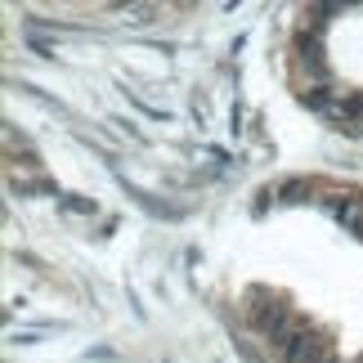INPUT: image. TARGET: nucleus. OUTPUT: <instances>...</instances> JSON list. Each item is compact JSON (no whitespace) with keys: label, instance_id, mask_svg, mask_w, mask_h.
Masks as SVG:
<instances>
[{"label":"nucleus","instance_id":"nucleus-1","mask_svg":"<svg viewBox=\"0 0 363 363\" xmlns=\"http://www.w3.org/2000/svg\"><path fill=\"white\" fill-rule=\"evenodd\" d=\"M247 318H251V328H256L264 341H274V345L301 323V318L287 310V301H278V296H269V291H260V287L247 291Z\"/></svg>","mask_w":363,"mask_h":363},{"label":"nucleus","instance_id":"nucleus-2","mask_svg":"<svg viewBox=\"0 0 363 363\" xmlns=\"http://www.w3.org/2000/svg\"><path fill=\"white\" fill-rule=\"evenodd\" d=\"M274 350L283 354V363H332V345L323 341V332L310 328V323H296Z\"/></svg>","mask_w":363,"mask_h":363},{"label":"nucleus","instance_id":"nucleus-3","mask_svg":"<svg viewBox=\"0 0 363 363\" xmlns=\"http://www.w3.org/2000/svg\"><path fill=\"white\" fill-rule=\"evenodd\" d=\"M296 59H301V67L318 81V86H328V59H323V45H318V40L296 36Z\"/></svg>","mask_w":363,"mask_h":363},{"label":"nucleus","instance_id":"nucleus-4","mask_svg":"<svg viewBox=\"0 0 363 363\" xmlns=\"http://www.w3.org/2000/svg\"><path fill=\"white\" fill-rule=\"evenodd\" d=\"M337 220H341L345 229L363 233V202H359V198H345V202H337Z\"/></svg>","mask_w":363,"mask_h":363},{"label":"nucleus","instance_id":"nucleus-5","mask_svg":"<svg viewBox=\"0 0 363 363\" xmlns=\"http://www.w3.org/2000/svg\"><path fill=\"white\" fill-rule=\"evenodd\" d=\"M310 189H314L310 179H283V184L274 189V198H278V202H301V198H305Z\"/></svg>","mask_w":363,"mask_h":363},{"label":"nucleus","instance_id":"nucleus-6","mask_svg":"<svg viewBox=\"0 0 363 363\" xmlns=\"http://www.w3.org/2000/svg\"><path fill=\"white\" fill-rule=\"evenodd\" d=\"M67 211H77V216H94V202H86V198H59Z\"/></svg>","mask_w":363,"mask_h":363},{"label":"nucleus","instance_id":"nucleus-7","mask_svg":"<svg viewBox=\"0 0 363 363\" xmlns=\"http://www.w3.org/2000/svg\"><path fill=\"white\" fill-rule=\"evenodd\" d=\"M359 363H363V354H359Z\"/></svg>","mask_w":363,"mask_h":363}]
</instances>
